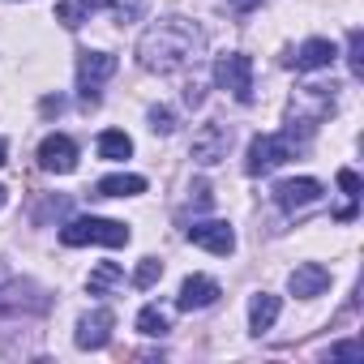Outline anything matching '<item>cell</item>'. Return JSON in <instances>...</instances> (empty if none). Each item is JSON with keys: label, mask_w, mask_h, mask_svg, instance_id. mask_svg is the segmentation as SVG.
Masks as SVG:
<instances>
[{"label": "cell", "mask_w": 364, "mask_h": 364, "mask_svg": "<svg viewBox=\"0 0 364 364\" xmlns=\"http://www.w3.org/2000/svg\"><path fill=\"white\" fill-rule=\"evenodd\" d=\"M202 31L185 18H163L154 22L141 39H137V60L141 69L150 73H176V69H185L189 60H198L202 52Z\"/></svg>", "instance_id": "6da1fadb"}, {"label": "cell", "mask_w": 364, "mask_h": 364, "mask_svg": "<svg viewBox=\"0 0 364 364\" xmlns=\"http://www.w3.org/2000/svg\"><path fill=\"white\" fill-rule=\"evenodd\" d=\"M296 150H304V141L296 137V133H257L253 141H249V159H245V171L249 176H266V171H274L279 163H287V159H296Z\"/></svg>", "instance_id": "7a4b0ae2"}, {"label": "cell", "mask_w": 364, "mask_h": 364, "mask_svg": "<svg viewBox=\"0 0 364 364\" xmlns=\"http://www.w3.org/2000/svg\"><path fill=\"white\" fill-rule=\"evenodd\" d=\"M129 228L124 223H116V219H95V215H86V219H73V223H65L60 228V245H69V249H77V245H107V249H120V245H129Z\"/></svg>", "instance_id": "3957f363"}, {"label": "cell", "mask_w": 364, "mask_h": 364, "mask_svg": "<svg viewBox=\"0 0 364 364\" xmlns=\"http://www.w3.org/2000/svg\"><path fill=\"white\" fill-rule=\"evenodd\" d=\"M215 82L219 90H228L236 103H253V60L245 52H228L215 60Z\"/></svg>", "instance_id": "277c9868"}, {"label": "cell", "mask_w": 364, "mask_h": 364, "mask_svg": "<svg viewBox=\"0 0 364 364\" xmlns=\"http://www.w3.org/2000/svg\"><path fill=\"white\" fill-rule=\"evenodd\" d=\"M112 73H116V56H107V52H82L77 56V90H82V99L90 107L99 103V86Z\"/></svg>", "instance_id": "5b68a950"}, {"label": "cell", "mask_w": 364, "mask_h": 364, "mask_svg": "<svg viewBox=\"0 0 364 364\" xmlns=\"http://www.w3.org/2000/svg\"><path fill=\"white\" fill-rule=\"evenodd\" d=\"M228 150H232V129H228V124L210 120V124H202V129L193 133V163L215 167L219 159H228Z\"/></svg>", "instance_id": "8992f818"}, {"label": "cell", "mask_w": 364, "mask_h": 364, "mask_svg": "<svg viewBox=\"0 0 364 364\" xmlns=\"http://www.w3.org/2000/svg\"><path fill=\"white\" fill-rule=\"evenodd\" d=\"M274 202H279L287 215H296V210H304V206H317V202H321V180H313V176L283 180V185H274Z\"/></svg>", "instance_id": "52a82bcc"}, {"label": "cell", "mask_w": 364, "mask_h": 364, "mask_svg": "<svg viewBox=\"0 0 364 364\" xmlns=\"http://www.w3.org/2000/svg\"><path fill=\"white\" fill-rule=\"evenodd\" d=\"M39 167L43 171H56V176H69L77 167V146L65 137V133H52L39 141Z\"/></svg>", "instance_id": "ba28073f"}, {"label": "cell", "mask_w": 364, "mask_h": 364, "mask_svg": "<svg viewBox=\"0 0 364 364\" xmlns=\"http://www.w3.org/2000/svg\"><path fill=\"white\" fill-rule=\"evenodd\" d=\"M185 236H189V245H198V249H206V253H219V257H228V253L236 249V232H232L228 223H219V219L193 223Z\"/></svg>", "instance_id": "9c48e42d"}, {"label": "cell", "mask_w": 364, "mask_h": 364, "mask_svg": "<svg viewBox=\"0 0 364 364\" xmlns=\"http://www.w3.org/2000/svg\"><path fill=\"white\" fill-rule=\"evenodd\" d=\"M112 326H116L112 309H95V313H86V317L77 321V334H73V343H77L82 351H99V347H107V338H112Z\"/></svg>", "instance_id": "30bf717a"}, {"label": "cell", "mask_w": 364, "mask_h": 364, "mask_svg": "<svg viewBox=\"0 0 364 364\" xmlns=\"http://www.w3.org/2000/svg\"><path fill=\"white\" fill-rule=\"evenodd\" d=\"M287 287H291V296L313 300V296H321V291L330 287V270H326L321 262H304V266H296V270H291Z\"/></svg>", "instance_id": "8fae6325"}, {"label": "cell", "mask_w": 364, "mask_h": 364, "mask_svg": "<svg viewBox=\"0 0 364 364\" xmlns=\"http://www.w3.org/2000/svg\"><path fill=\"white\" fill-rule=\"evenodd\" d=\"M219 296H223V291H219L215 279H206V274H189L185 283H180V300H176V304L193 313V309H210Z\"/></svg>", "instance_id": "7c38bea8"}, {"label": "cell", "mask_w": 364, "mask_h": 364, "mask_svg": "<svg viewBox=\"0 0 364 364\" xmlns=\"http://www.w3.org/2000/svg\"><path fill=\"white\" fill-rule=\"evenodd\" d=\"M334 56H338V48H334L330 39H304L300 52L291 56V65H296L300 73H317V69H330Z\"/></svg>", "instance_id": "4fadbf2b"}, {"label": "cell", "mask_w": 364, "mask_h": 364, "mask_svg": "<svg viewBox=\"0 0 364 364\" xmlns=\"http://www.w3.org/2000/svg\"><path fill=\"white\" fill-rule=\"evenodd\" d=\"M274 321H279V296L257 291V296L249 300V330H253V334H262V330H270Z\"/></svg>", "instance_id": "5bb4252c"}, {"label": "cell", "mask_w": 364, "mask_h": 364, "mask_svg": "<svg viewBox=\"0 0 364 364\" xmlns=\"http://www.w3.org/2000/svg\"><path fill=\"white\" fill-rule=\"evenodd\" d=\"M137 193H146L141 176H103L95 185V198H137Z\"/></svg>", "instance_id": "9a60e30c"}, {"label": "cell", "mask_w": 364, "mask_h": 364, "mask_svg": "<svg viewBox=\"0 0 364 364\" xmlns=\"http://www.w3.org/2000/svg\"><path fill=\"white\" fill-rule=\"evenodd\" d=\"M107 5V0H60V5H56V22L65 26V31H77L95 9H103Z\"/></svg>", "instance_id": "2e32d148"}, {"label": "cell", "mask_w": 364, "mask_h": 364, "mask_svg": "<svg viewBox=\"0 0 364 364\" xmlns=\"http://www.w3.org/2000/svg\"><path fill=\"white\" fill-rule=\"evenodd\" d=\"M338 189H343L347 202L334 210V219H338V223H351V219H355V202H360V176H355L351 167H338Z\"/></svg>", "instance_id": "e0dca14e"}, {"label": "cell", "mask_w": 364, "mask_h": 364, "mask_svg": "<svg viewBox=\"0 0 364 364\" xmlns=\"http://www.w3.org/2000/svg\"><path fill=\"white\" fill-rule=\"evenodd\" d=\"M137 330H141L146 338H163V334L171 330V313H167L163 304H146V309L137 313Z\"/></svg>", "instance_id": "ac0fdd59"}, {"label": "cell", "mask_w": 364, "mask_h": 364, "mask_svg": "<svg viewBox=\"0 0 364 364\" xmlns=\"http://www.w3.org/2000/svg\"><path fill=\"white\" fill-rule=\"evenodd\" d=\"M99 154H103V159H112V163H120V159H129V154H133V137H129V133H120V129H107V133H99Z\"/></svg>", "instance_id": "d6986e66"}, {"label": "cell", "mask_w": 364, "mask_h": 364, "mask_svg": "<svg viewBox=\"0 0 364 364\" xmlns=\"http://www.w3.org/2000/svg\"><path fill=\"white\" fill-rule=\"evenodd\" d=\"M124 279V270L116 266V262H99L95 270H90V296H103L107 287H116Z\"/></svg>", "instance_id": "ffe728a7"}, {"label": "cell", "mask_w": 364, "mask_h": 364, "mask_svg": "<svg viewBox=\"0 0 364 364\" xmlns=\"http://www.w3.org/2000/svg\"><path fill=\"white\" fill-rule=\"evenodd\" d=\"M163 279V262H154V257H146L137 270H133V287H154Z\"/></svg>", "instance_id": "44dd1931"}, {"label": "cell", "mask_w": 364, "mask_h": 364, "mask_svg": "<svg viewBox=\"0 0 364 364\" xmlns=\"http://www.w3.org/2000/svg\"><path fill=\"white\" fill-rule=\"evenodd\" d=\"M360 48H364V35H360V31H351V35H347V60H351V77H364Z\"/></svg>", "instance_id": "7402d4cb"}, {"label": "cell", "mask_w": 364, "mask_h": 364, "mask_svg": "<svg viewBox=\"0 0 364 364\" xmlns=\"http://www.w3.org/2000/svg\"><path fill=\"white\" fill-rule=\"evenodd\" d=\"M150 129H154V133H171V129H176V116H171L167 107H150Z\"/></svg>", "instance_id": "603a6c76"}, {"label": "cell", "mask_w": 364, "mask_h": 364, "mask_svg": "<svg viewBox=\"0 0 364 364\" xmlns=\"http://www.w3.org/2000/svg\"><path fill=\"white\" fill-rule=\"evenodd\" d=\"M107 5H116V14H120V22H133V18L141 14V0H107Z\"/></svg>", "instance_id": "cb8c5ba5"}, {"label": "cell", "mask_w": 364, "mask_h": 364, "mask_svg": "<svg viewBox=\"0 0 364 364\" xmlns=\"http://www.w3.org/2000/svg\"><path fill=\"white\" fill-rule=\"evenodd\" d=\"M330 360H360V347H355V343H343V347H330Z\"/></svg>", "instance_id": "d4e9b609"}, {"label": "cell", "mask_w": 364, "mask_h": 364, "mask_svg": "<svg viewBox=\"0 0 364 364\" xmlns=\"http://www.w3.org/2000/svg\"><path fill=\"white\" fill-rule=\"evenodd\" d=\"M52 112H56V116L65 112V99H60V95H48V99H43V116H52Z\"/></svg>", "instance_id": "484cf974"}, {"label": "cell", "mask_w": 364, "mask_h": 364, "mask_svg": "<svg viewBox=\"0 0 364 364\" xmlns=\"http://www.w3.org/2000/svg\"><path fill=\"white\" fill-rule=\"evenodd\" d=\"M257 5H262V0H232V9H236V14H253Z\"/></svg>", "instance_id": "4316f807"}, {"label": "cell", "mask_w": 364, "mask_h": 364, "mask_svg": "<svg viewBox=\"0 0 364 364\" xmlns=\"http://www.w3.org/2000/svg\"><path fill=\"white\" fill-rule=\"evenodd\" d=\"M5 159H9V146H5V137H0V167H5Z\"/></svg>", "instance_id": "83f0119b"}, {"label": "cell", "mask_w": 364, "mask_h": 364, "mask_svg": "<svg viewBox=\"0 0 364 364\" xmlns=\"http://www.w3.org/2000/svg\"><path fill=\"white\" fill-rule=\"evenodd\" d=\"M5 202H9V193H5V185H0V210H5Z\"/></svg>", "instance_id": "f1b7e54d"}]
</instances>
